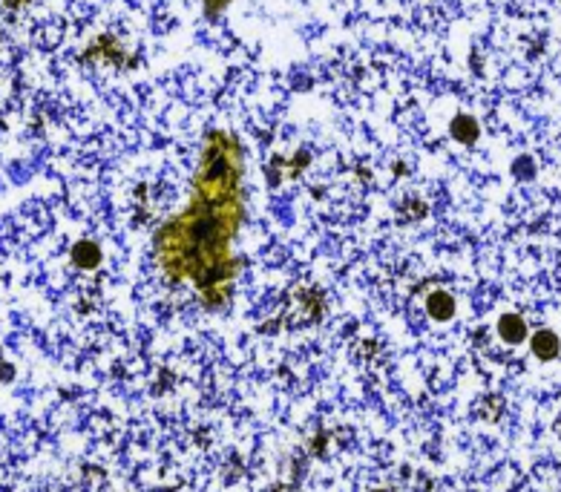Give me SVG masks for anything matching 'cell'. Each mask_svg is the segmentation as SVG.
<instances>
[{
	"label": "cell",
	"instance_id": "1",
	"mask_svg": "<svg viewBox=\"0 0 561 492\" xmlns=\"http://www.w3.org/2000/svg\"><path fill=\"white\" fill-rule=\"evenodd\" d=\"M533 351H535L541 360H550V357L558 355V340H555L552 334L541 331V334H535V340H533Z\"/></svg>",
	"mask_w": 561,
	"mask_h": 492
},
{
	"label": "cell",
	"instance_id": "2",
	"mask_svg": "<svg viewBox=\"0 0 561 492\" xmlns=\"http://www.w3.org/2000/svg\"><path fill=\"white\" fill-rule=\"evenodd\" d=\"M501 334H504V340L518 342V340L527 334V328H524L521 317H504V320H501Z\"/></svg>",
	"mask_w": 561,
	"mask_h": 492
}]
</instances>
